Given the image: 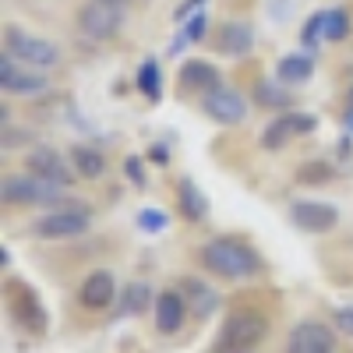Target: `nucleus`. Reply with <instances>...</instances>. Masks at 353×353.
Here are the masks:
<instances>
[{"instance_id":"nucleus-1","label":"nucleus","mask_w":353,"mask_h":353,"mask_svg":"<svg viewBox=\"0 0 353 353\" xmlns=\"http://www.w3.org/2000/svg\"><path fill=\"white\" fill-rule=\"evenodd\" d=\"M198 261H201L205 272H212L219 279H230V283L251 279V276L261 272V258L254 254V248H248L237 237H212V241H205L201 251H198Z\"/></svg>"},{"instance_id":"nucleus-2","label":"nucleus","mask_w":353,"mask_h":353,"mask_svg":"<svg viewBox=\"0 0 353 353\" xmlns=\"http://www.w3.org/2000/svg\"><path fill=\"white\" fill-rule=\"evenodd\" d=\"M0 201L4 205H68V198L61 194V184H50L36 173H8L0 181Z\"/></svg>"},{"instance_id":"nucleus-3","label":"nucleus","mask_w":353,"mask_h":353,"mask_svg":"<svg viewBox=\"0 0 353 353\" xmlns=\"http://www.w3.org/2000/svg\"><path fill=\"white\" fill-rule=\"evenodd\" d=\"M265 336H269V321L258 311H233L216 339V353H251Z\"/></svg>"},{"instance_id":"nucleus-4","label":"nucleus","mask_w":353,"mask_h":353,"mask_svg":"<svg viewBox=\"0 0 353 353\" xmlns=\"http://www.w3.org/2000/svg\"><path fill=\"white\" fill-rule=\"evenodd\" d=\"M92 226V212L88 205H78V201H68V205H57L46 216L36 219L32 233L43 241H68V237H81Z\"/></svg>"},{"instance_id":"nucleus-5","label":"nucleus","mask_w":353,"mask_h":353,"mask_svg":"<svg viewBox=\"0 0 353 353\" xmlns=\"http://www.w3.org/2000/svg\"><path fill=\"white\" fill-rule=\"evenodd\" d=\"M128 14V0H88V4L78 11V28L88 39H110L121 32Z\"/></svg>"},{"instance_id":"nucleus-6","label":"nucleus","mask_w":353,"mask_h":353,"mask_svg":"<svg viewBox=\"0 0 353 353\" xmlns=\"http://www.w3.org/2000/svg\"><path fill=\"white\" fill-rule=\"evenodd\" d=\"M4 53H11L14 61H21L28 68H39V71L61 64V50H57L50 39L28 36V32H21L18 25H8L4 28Z\"/></svg>"},{"instance_id":"nucleus-7","label":"nucleus","mask_w":353,"mask_h":353,"mask_svg":"<svg viewBox=\"0 0 353 353\" xmlns=\"http://www.w3.org/2000/svg\"><path fill=\"white\" fill-rule=\"evenodd\" d=\"M8 307H11V318L21 332H32V336H43L50 329V314L39 301L36 290H28L25 283L11 279L8 283Z\"/></svg>"},{"instance_id":"nucleus-8","label":"nucleus","mask_w":353,"mask_h":353,"mask_svg":"<svg viewBox=\"0 0 353 353\" xmlns=\"http://www.w3.org/2000/svg\"><path fill=\"white\" fill-rule=\"evenodd\" d=\"M201 110H205V117H212L216 124L237 128V124H244V117H248V99L237 92V88H230V85L219 81L216 88L201 92Z\"/></svg>"},{"instance_id":"nucleus-9","label":"nucleus","mask_w":353,"mask_h":353,"mask_svg":"<svg viewBox=\"0 0 353 353\" xmlns=\"http://www.w3.org/2000/svg\"><path fill=\"white\" fill-rule=\"evenodd\" d=\"M0 88L8 96H39L50 88V78L39 74V68H28L21 61H14L11 53L0 57Z\"/></svg>"},{"instance_id":"nucleus-10","label":"nucleus","mask_w":353,"mask_h":353,"mask_svg":"<svg viewBox=\"0 0 353 353\" xmlns=\"http://www.w3.org/2000/svg\"><path fill=\"white\" fill-rule=\"evenodd\" d=\"M25 166H28V173L43 176L50 184H61V188H71L74 176H78V170H71L68 159L57 149H50V145H36V149L25 156Z\"/></svg>"},{"instance_id":"nucleus-11","label":"nucleus","mask_w":353,"mask_h":353,"mask_svg":"<svg viewBox=\"0 0 353 353\" xmlns=\"http://www.w3.org/2000/svg\"><path fill=\"white\" fill-rule=\"evenodd\" d=\"M290 219H293V226H301L304 233H329V230H336V223H339V209L336 205H329V201H314V198H304V201H293L290 205Z\"/></svg>"},{"instance_id":"nucleus-12","label":"nucleus","mask_w":353,"mask_h":353,"mask_svg":"<svg viewBox=\"0 0 353 353\" xmlns=\"http://www.w3.org/2000/svg\"><path fill=\"white\" fill-rule=\"evenodd\" d=\"M286 353H336V332L321 321H301L286 336Z\"/></svg>"},{"instance_id":"nucleus-13","label":"nucleus","mask_w":353,"mask_h":353,"mask_svg":"<svg viewBox=\"0 0 353 353\" xmlns=\"http://www.w3.org/2000/svg\"><path fill=\"white\" fill-rule=\"evenodd\" d=\"M78 301H81V307H88V311L110 307V304L117 301V279H113V272H110V269L88 272V276L81 279V286H78Z\"/></svg>"},{"instance_id":"nucleus-14","label":"nucleus","mask_w":353,"mask_h":353,"mask_svg":"<svg viewBox=\"0 0 353 353\" xmlns=\"http://www.w3.org/2000/svg\"><path fill=\"white\" fill-rule=\"evenodd\" d=\"M184 318H188V297L184 293H176V290L159 293L156 297V329L163 336H173V332H181Z\"/></svg>"},{"instance_id":"nucleus-15","label":"nucleus","mask_w":353,"mask_h":353,"mask_svg":"<svg viewBox=\"0 0 353 353\" xmlns=\"http://www.w3.org/2000/svg\"><path fill=\"white\" fill-rule=\"evenodd\" d=\"M176 205H181V216L188 223L209 219V198H205V191L191 181V176H181V184H176Z\"/></svg>"},{"instance_id":"nucleus-16","label":"nucleus","mask_w":353,"mask_h":353,"mask_svg":"<svg viewBox=\"0 0 353 353\" xmlns=\"http://www.w3.org/2000/svg\"><path fill=\"white\" fill-rule=\"evenodd\" d=\"M184 297H188V304H191V311H194V318L198 321H205V318H212L216 311H219V293L209 286V283H201V279H184Z\"/></svg>"},{"instance_id":"nucleus-17","label":"nucleus","mask_w":353,"mask_h":353,"mask_svg":"<svg viewBox=\"0 0 353 353\" xmlns=\"http://www.w3.org/2000/svg\"><path fill=\"white\" fill-rule=\"evenodd\" d=\"M251 46H254V32L248 21H226L219 28V53L244 57V53H251Z\"/></svg>"},{"instance_id":"nucleus-18","label":"nucleus","mask_w":353,"mask_h":353,"mask_svg":"<svg viewBox=\"0 0 353 353\" xmlns=\"http://www.w3.org/2000/svg\"><path fill=\"white\" fill-rule=\"evenodd\" d=\"M311 74H314V61L307 53H286V57H279V64H276V78L283 85H304Z\"/></svg>"},{"instance_id":"nucleus-19","label":"nucleus","mask_w":353,"mask_h":353,"mask_svg":"<svg viewBox=\"0 0 353 353\" xmlns=\"http://www.w3.org/2000/svg\"><path fill=\"white\" fill-rule=\"evenodd\" d=\"M181 85L184 88H198V92H209V88L219 85V71L209 61H188L181 68Z\"/></svg>"},{"instance_id":"nucleus-20","label":"nucleus","mask_w":353,"mask_h":353,"mask_svg":"<svg viewBox=\"0 0 353 353\" xmlns=\"http://www.w3.org/2000/svg\"><path fill=\"white\" fill-rule=\"evenodd\" d=\"M71 163H74L78 176H85V181H99V176L106 173V159H103V152L88 149V145H74V149H71Z\"/></svg>"},{"instance_id":"nucleus-21","label":"nucleus","mask_w":353,"mask_h":353,"mask_svg":"<svg viewBox=\"0 0 353 353\" xmlns=\"http://www.w3.org/2000/svg\"><path fill=\"white\" fill-rule=\"evenodd\" d=\"M138 92L149 99V103H159L163 99V74H159V64L152 61V57L138 68Z\"/></svg>"},{"instance_id":"nucleus-22","label":"nucleus","mask_w":353,"mask_h":353,"mask_svg":"<svg viewBox=\"0 0 353 353\" xmlns=\"http://www.w3.org/2000/svg\"><path fill=\"white\" fill-rule=\"evenodd\" d=\"M293 134H297V128H293V113H286V117H279V121H272L269 128L261 131V149L276 152V149H283Z\"/></svg>"},{"instance_id":"nucleus-23","label":"nucleus","mask_w":353,"mask_h":353,"mask_svg":"<svg viewBox=\"0 0 353 353\" xmlns=\"http://www.w3.org/2000/svg\"><path fill=\"white\" fill-rule=\"evenodd\" d=\"M149 304H156V301H152V290H149V283H131V286L124 290L121 314H141Z\"/></svg>"},{"instance_id":"nucleus-24","label":"nucleus","mask_w":353,"mask_h":353,"mask_svg":"<svg viewBox=\"0 0 353 353\" xmlns=\"http://www.w3.org/2000/svg\"><path fill=\"white\" fill-rule=\"evenodd\" d=\"M325 18H329V11H314V14L304 21V28H301V43H304L307 50H314L321 39H325Z\"/></svg>"},{"instance_id":"nucleus-25","label":"nucleus","mask_w":353,"mask_h":353,"mask_svg":"<svg viewBox=\"0 0 353 353\" xmlns=\"http://www.w3.org/2000/svg\"><path fill=\"white\" fill-rule=\"evenodd\" d=\"M254 103L258 106H286L290 99H286V92H283V81H258L254 85Z\"/></svg>"},{"instance_id":"nucleus-26","label":"nucleus","mask_w":353,"mask_h":353,"mask_svg":"<svg viewBox=\"0 0 353 353\" xmlns=\"http://www.w3.org/2000/svg\"><path fill=\"white\" fill-rule=\"evenodd\" d=\"M346 32H350V14H346L343 8H329L325 39H329V43H339V39H346Z\"/></svg>"},{"instance_id":"nucleus-27","label":"nucleus","mask_w":353,"mask_h":353,"mask_svg":"<svg viewBox=\"0 0 353 353\" xmlns=\"http://www.w3.org/2000/svg\"><path fill=\"white\" fill-rule=\"evenodd\" d=\"M166 226H170V216L163 209H141L138 212V230H145V233H163Z\"/></svg>"},{"instance_id":"nucleus-28","label":"nucleus","mask_w":353,"mask_h":353,"mask_svg":"<svg viewBox=\"0 0 353 353\" xmlns=\"http://www.w3.org/2000/svg\"><path fill=\"white\" fill-rule=\"evenodd\" d=\"M205 32H209V14H205V11H198V14H191V18L184 21V36H188V43H201Z\"/></svg>"},{"instance_id":"nucleus-29","label":"nucleus","mask_w":353,"mask_h":353,"mask_svg":"<svg viewBox=\"0 0 353 353\" xmlns=\"http://www.w3.org/2000/svg\"><path fill=\"white\" fill-rule=\"evenodd\" d=\"M124 173H128V181H131L134 188H145V166H141L138 156H128V159H124Z\"/></svg>"},{"instance_id":"nucleus-30","label":"nucleus","mask_w":353,"mask_h":353,"mask_svg":"<svg viewBox=\"0 0 353 353\" xmlns=\"http://www.w3.org/2000/svg\"><path fill=\"white\" fill-rule=\"evenodd\" d=\"M198 11H205V0H184V4L173 11V21H181V25H184V21H188L191 14H198Z\"/></svg>"},{"instance_id":"nucleus-31","label":"nucleus","mask_w":353,"mask_h":353,"mask_svg":"<svg viewBox=\"0 0 353 353\" xmlns=\"http://www.w3.org/2000/svg\"><path fill=\"white\" fill-rule=\"evenodd\" d=\"M332 321H336V329H339L343 336H353V304H350V307H339V311L332 314Z\"/></svg>"},{"instance_id":"nucleus-32","label":"nucleus","mask_w":353,"mask_h":353,"mask_svg":"<svg viewBox=\"0 0 353 353\" xmlns=\"http://www.w3.org/2000/svg\"><path fill=\"white\" fill-rule=\"evenodd\" d=\"M21 141H32V134H21V128H4V134H0V145L4 149H14V145Z\"/></svg>"},{"instance_id":"nucleus-33","label":"nucleus","mask_w":353,"mask_h":353,"mask_svg":"<svg viewBox=\"0 0 353 353\" xmlns=\"http://www.w3.org/2000/svg\"><path fill=\"white\" fill-rule=\"evenodd\" d=\"M297 176H301V181H329L332 170H329V166H304Z\"/></svg>"},{"instance_id":"nucleus-34","label":"nucleus","mask_w":353,"mask_h":353,"mask_svg":"<svg viewBox=\"0 0 353 353\" xmlns=\"http://www.w3.org/2000/svg\"><path fill=\"white\" fill-rule=\"evenodd\" d=\"M149 156H152V163H159V166H166V163H170V152H166V145H163V141H159V145H152V152H149Z\"/></svg>"},{"instance_id":"nucleus-35","label":"nucleus","mask_w":353,"mask_h":353,"mask_svg":"<svg viewBox=\"0 0 353 353\" xmlns=\"http://www.w3.org/2000/svg\"><path fill=\"white\" fill-rule=\"evenodd\" d=\"M346 128H350V134H353V106H350V113H346Z\"/></svg>"},{"instance_id":"nucleus-36","label":"nucleus","mask_w":353,"mask_h":353,"mask_svg":"<svg viewBox=\"0 0 353 353\" xmlns=\"http://www.w3.org/2000/svg\"><path fill=\"white\" fill-rule=\"evenodd\" d=\"M346 103H350V106H353V85H350V88H346Z\"/></svg>"}]
</instances>
